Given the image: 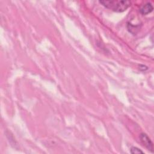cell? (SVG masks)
<instances>
[{"label": "cell", "mask_w": 154, "mask_h": 154, "mask_svg": "<svg viewBox=\"0 0 154 154\" xmlns=\"http://www.w3.org/2000/svg\"><path fill=\"white\" fill-rule=\"evenodd\" d=\"M99 2L106 8L116 12H123L131 5L129 1H99Z\"/></svg>", "instance_id": "6da1fadb"}, {"label": "cell", "mask_w": 154, "mask_h": 154, "mask_svg": "<svg viewBox=\"0 0 154 154\" xmlns=\"http://www.w3.org/2000/svg\"><path fill=\"white\" fill-rule=\"evenodd\" d=\"M140 140L142 143V144L150 151L153 152V143L149 137L147 136V134L144 133H141L140 135Z\"/></svg>", "instance_id": "7a4b0ae2"}, {"label": "cell", "mask_w": 154, "mask_h": 154, "mask_svg": "<svg viewBox=\"0 0 154 154\" xmlns=\"http://www.w3.org/2000/svg\"><path fill=\"white\" fill-rule=\"evenodd\" d=\"M153 8L152 4L150 2H147L141 7V8L140 9V12L143 15H146L151 13L153 11Z\"/></svg>", "instance_id": "3957f363"}, {"label": "cell", "mask_w": 154, "mask_h": 154, "mask_svg": "<svg viewBox=\"0 0 154 154\" xmlns=\"http://www.w3.org/2000/svg\"><path fill=\"white\" fill-rule=\"evenodd\" d=\"M131 153H133V154H134V153H143V152L137 147H132L131 149Z\"/></svg>", "instance_id": "5b68a950"}, {"label": "cell", "mask_w": 154, "mask_h": 154, "mask_svg": "<svg viewBox=\"0 0 154 154\" xmlns=\"http://www.w3.org/2000/svg\"><path fill=\"white\" fill-rule=\"evenodd\" d=\"M128 28L131 32L134 34V33H136L139 30L140 26H134L130 23L128 25Z\"/></svg>", "instance_id": "277c9868"}]
</instances>
